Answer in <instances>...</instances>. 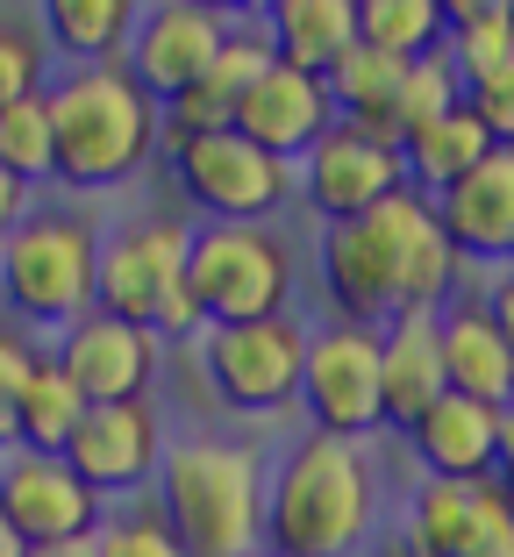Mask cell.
I'll return each mask as SVG.
<instances>
[{
    "instance_id": "6",
    "label": "cell",
    "mask_w": 514,
    "mask_h": 557,
    "mask_svg": "<svg viewBox=\"0 0 514 557\" xmlns=\"http://www.w3.org/2000/svg\"><path fill=\"white\" fill-rule=\"evenodd\" d=\"M186 294L200 308V329L286 314L293 308V250L272 222H193Z\"/></svg>"
},
{
    "instance_id": "3",
    "label": "cell",
    "mask_w": 514,
    "mask_h": 557,
    "mask_svg": "<svg viewBox=\"0 0 514 557\" xmlns=\"http://www.w3.org/2000/svg\"><path fill=\"white\" fill-rule=\"evenodd\" d=\"M50 136H58V180L72 194H108L136 180L165 150V108L115 65H65V79L43 86Z\"/></svg>"
},
{
    "instance_id": "20",
    "label": "cell",
    "mask_w": 514,
    "mask_h": 557,
    "mask_svg": "<svg viewBox=\"0 0 514 557\" xmlns=\"http://www.w3.org/2000/svg\"><path fill=\"white\" fill-rule=\"evenodd\" d=\"M408 450H415L422 479H493L500 465V408L472 394L429 400V414L408 422Z\"/></svg>"
},
{
    "instance_id": "23",
    "label": "cell",
    "mask_w": 514,
    "mask_h": 557,
    "mask_svg": "<svg viewBox=\"0 0 514 557\" xmlns=\"http://www.w3.org/2000/svg\"><path fill=\"white\" fill-rule=\"evenodd\" d=\"M265 36L279 50V65H300V72H322L329 79L350 50H358V0H272Z\"/></svg>"
},
{
    "instance_id": "17",
    "label": "cell",
    "mask_w": 514,
    "mask_h": 557,
    "mask_svg": "<svg viewBox=\"0 0 514 557\" xmlns=\"http://www.w3.org/2000/svg\"><path fill=\"white\" fill-rule=\"evenodd\" d=\"M429 200L465 264H514V144H493L465 180Z\"/></svg>"
},
{
    "instance_id": "41",
    "label": "cell",
    "mask_w": 514,
    "mask_h": 557,
    "mask_svg": "<svg viewBox=\"0 0 514 557\" xmlns=\"http://www.w3.org/2000/svg\"><path fill=\"white\" fill-rule=\"evenodd\" d=\"M200 8H215V15H229V22H243V15H265L272 0H200Z\"/></svg>"
},
{
    "instance_id": "19",
    "label": "cell",
    "mask_w": 514,
    "mask_h": 557,
    "mask_svg": "<svg viewBox=\"0 0 514 557\" xmlns=\"http://www.w3.org/2000/svg\"><path fill=\"white\" fill-rule=\"evenodd\" d=\"M450 394L443 379V336H436V314H386L379 322V422L408 436L415 414H429V400Z\"/></svg>"
},
{
    "instance_id": "8",
    "label": "cell",
    "mask_w": 514,
    "mask_h": 557,
    "mask_svg": "<svg viewBox=\"0 0 514 557\" xmlns=\"http://www.w3.org/2000/svg\"><path fill=\"white\" fill-rule=\"evenodd\" d=\"M172 180L179 200L200 222H272L293 200V164L258 150L236 129H208V136H165Z\"/></svg>"
},
{
    "instance_id": "38",
    "label": "cell",
    "mask_w": 514,
    "mask_h": 557,
    "mask_svg": "<svg viewBox=\"0 0 514 557\" xmlns=\"http://www.w3.org/2000/svg\"><path fill=\"white\" fill-rule=\"evenodd\" d=\"M22 214H29V186H22L15 172H8V164H0V236L15 230Z\"/></svg>"
},
{
    "instance_id": "39",
    "label": "cell",
    "mask_w": 514,
    "mask_h": 557,
    "mask_svg": "<svg viewBox=\"0 0 514 557\" xmlns=\"http://www.w3.org/2000/svg\"><path fill=\"white\" fill-rule=\"evenodd\" d=\"M500 8H514V0H436L443 29H457V22H479V15H500Z\"/></svg>"
},
{
    "instance_id": "29",
    "label": "cell",
    "mask_w": 514,
    "mask_h": 557,
    "mask_svg": "<svg viewBox=\"0 0 514 557\" xmlns=\"http://www.w3.org/2000/svg\"><path fill=\"white\" fill-rule=\"evenodd\" d=\"M0 164H8L29 194L58 180V136H50V100L43 94L0 108Z\"/></svg>"
},
{
    "instance_id": "14",
    "label": "cell",
    "mask_w": 514,
    "mask_h": 557,
    "mask_svg": "<svg viewBox=\"0 0 514 557\" xmlns=\"http://www.w3.org/2000/svg\"><path fill=\"white\" fill-rule=\"evenodd\" d=\"M293 186L322 222H358L365 208H379L386 194L408 186V164H400V144H379V136L336 122V129L293 164Z\"/></svg>"
},
{
    "instance_id": "28",
    "label": "cell",
    "mask_w": 514,
    "mask_h": 557,
    "mask_svg": "<svg viewBox=\"0 0 514 557\" xmlns=\"http://www.w3.org/2000/svg\"><path fill=\"white\" fill-rule=\"evenodd\" d=\"M443 50H450V65H457V79H465V94L514 86V8L443 29Z\"/></svg>"
},
{
    "instance_id": "26",
    "label": "cell",
    "mask_w": 514,
    "mask_h": 557,
    "mask_svg": "<svg viewBox=\"0 0 514 557\" xmlns=\"http://www.w3.org/2000/svg\"><path fill=\"white\" fill-rule=\"evenodd\" d=\"M486 150H493V136H486V122L472 115V100H457L450 115H436V122H422V129L400 136V164H408V186H415V194L457 186Z\"/></svg>"
},
{
    "instance_id": "12",
    "label": "cell",
    "mask_w": 514,
    "mask_h": 557,
    "mask_svg": "<svg viewBox=\"0 0 514 557\" xmlns=\"http://www.w3.org/2000/svg\"><path fill=\"white\" fill-rule=\"evenodd\" d=\"M229 29L236 22L215 15V8H200V0H143V15H136L129 44H122V72L165 108V100H179L200 72L215 65V50Z\"/></svg>"
},
{
    "instance_id": "34",
    "label": "cell",
    "mask_w": 514,
    "mask_h": 557,
    "mask_svg": "<svg viewBox=\"0 0 514 557\" xmlns=\"http://www.w3.org/2000/svg\"><path fill=\"white\" fill-rule=\"evenodd\" d=\"M36 350L43 344H36L29 329L0 314V450H15V394H22V379H29Z\"/></svg>"
},
{
    "instance_id": "5",
    "label": "cell",
    "mask_w": 514,
    "mask_h": 557,
    "mask_svg": "<svg viewBox=\"0 0 514 557\" xmlns=\"http://www.w3.org/2000/svg\"><path fill=\"white\" fill-rule=\"evenodd\" d=\"M186 214H136L115 236H100V272H93V308L115 322L150 329L158 344L200 336V308L186 294Z\"/></svg>"
},
{
    "instance_id": "10",
    "label": "cell",
    "mask_w": 514,
    "mask_h": 557,
    "mask_svg": "<svg viewBox=\"0 0 514 557\" xmlns=\"http://www.w3.org/2000/svg\"><path fill=\"white\" fill-rule=\"evenodd\" d=\"M372 230V244H379L386 258V278H393V314H443L450 300H457V286H465V258H457V244L443 236V222H436V200L415 194V186H400V194H386L379 208L358 214Z\"/></svg>"
},
{
    "instance_id": "25",
    "label": "cell",
    "mask_w": 514,
    "mask_h": 557,
    "mask_svg": "<svg viewBox=\"0 0 514 557\" xmlns=\"http://www.w3.org/2000/svg\"><path fill=\"white\" fill-rule=\"evenodd\" d=\"M400 79H408V58H386V50L358 44L343 65L329 72L336 122L379 136V144H400Z\"/></svg>"
},
{
    "instance_id": "11",
    "label": "cell",
    "mask_w": 514,
    "mask_h": 557,
    "mask_svg": "<svg viewBox=\"0 0 514 557\" xmlns=\"http://www.w3.org/2000/svg\"><path fill=\"white\" fill-rule=\"evenodd\" d=\"M0 515L29 550H65L108 522V500L50 450H0Z\"/></svg>"
},
{
    "instance_id": "33",
    "label": "cell",
    "mask_w": 514,
    "mask_h": 557,
    "mask_svg": "<svg viewBox=\"0 0 514 557\" xmlns=\"http://www.w3.org/2000/svg\"><path fill=\"white\" fill-rule=\"evenodd\" d=\"M50 86V44L36 22L22 15H0V108L8 100H29Z\"/></svg>"
},
{
    "instance_id": "27",
    "label": "cell",
    "mask_w": 514,
    "mask_h": 557,
    "mask_svg": "<svg viewBox=\"0 0 514 557\" xmlns=\"http://www.w3.org/2000/svg\"><path fill=\"white\" fill-rule=\"evenodd\" d=\"M79 414H86V400L65 379V364L50 358V350H36L29 379H22V394H15V450H50V458H65Z\"/></svg>"
},
{
    "instance_id": "37",
    "label": "cell",
    "mask_w": 514,
    "mask_h": 557,
    "mask_svg": "<svg viewBox=\"0 0 514 557\" xmlns=\"http://www.w3.org/2000/svg\"><path fill=\"white\" fill-rule=\"evenodd\" d=\"M479 308L493 314V329L514 344V264H500V272H493V286H486V300H479Z\"/></svg>"
},
{
    "instance_id": "42",
    "label": "cell",
    "mask_w": 514,
    "mask_h": 557,
    "mask_svg": "<svg viewBox=\"0 0 514 557\" xmlns=\"http://www.w3.org/2000/svg\"><path fill=\"white\" fill-rule=\"evenodd\" d=\"M0 557H29V543H22L15 529H8V515H0Z\"/></svg>"
},
{
    "instance_id": "13",
    "label": "cell",
    "mask_w": 514,
    "mask_h": 557,
    "mask_svg": "<svg viewBox=\"0 0 514 557\" xmlns=\"http://www.w3.org/2000/svg\"><path fill=\"white\" fill-rule=\"evenodd\" d=\"M165 443L172 436L150 400H93L65 443V465L100 500H115V493H150V479L165 465Z\"/></svg>"
},
{
    "instance_id": "30",
    "label": "cell",
    "mask_w": 514,
    "mask_h": 557,
    "mask_svg": "<svg viewBox=\"0 0 514 557\" xmlns=\"http://www.w3.org/2000/svg\"><path fill=\"white\" fill-rule=\"evenodd\" d=\"M358 44L386 50V58H422L443 44V15H436V0H358Z\"/></svg>"
},
{
    "instance_id": "22",
    "label": "cell",
    "mask_w": 514,
    "mask_h": 557,
    "mask_svg": "<svg viewBox=\"0 0 514 557\" xmlns=\"http://www.w3.org/2000/svg\"><path fill=\"white\" fill-rule=\"evenodd\" d=\"M315 272H322V294H329V308L343 322H386L393 314V278H386V258H379L365 222H322Z\"/></svg>"
},
{
    "instance_id": "18",
    "label": "cell",
    "mask_w": 514,
    "mask_h": 557,
    "mask_svg": "<svg viewBox=\"0 0 514 557\" xmlns=\"http://www.w3.org/2000/svg\"><path fill=\"white\" fill-rule=\"evenodd\" d=\"M272 36L265 22H236L229 36H222L215 65L200 72L193 86H186L179 100H165V136H208V129H236V108H243V94L272 72Z\"/></svg>"
},
{
    "instance_id": "16",
    "label": "cell",
    "mask_w": 514,
    "mask_h": 557,
    "mask_svg": "<svg viewBox=\"0 0 514 557\" xmlns=\"http://www.w3.org/2000/svg\"><path fill=\"white\" fill-rule=\"evenodd\" d=\"M329 129H336L329 79H322V72H300V65H279V58H272V72L250 86L243 108H236V136H250L258 150H272V158H286V164H300Z\"/></svg>"
},
{
    "instance_id": "1",
    "label": "cell",
    "mask_w": 514,
    "mask_h": 557,
    "mask_svg": "<svg viewBox=\"0 0 514 557\" xmlns=\"http://www.w3.org/2000/svg\"><path fill=\"white\" fill-rule=\"evenodd\" d=\"M150 500L186 557H265V450L250 436H172Z\"/></svg>"
},
{
    "instance_id": "32",
    "label": "cell",
    "mask_w": 514,
    "mask_h": 557,
    "mask_svg": "<svg viewBox=\"0 0 514 557\" xmlns=\"http://www.w3.org/2000/svg\"><path fill=\"white\" fill-rule=\"evenodd\" d=\"M86 557H186V550H179V536L165 529L158 500H136V508L108 515V522L86 536Z\"/></svg>"
},
{
    "instance_id": "36",
    "label": "cell",
    "mask_w": 514,
    "mask_h": 557,
    "mask_svg": "<svg viewBox=\"0 0 514 557\" xmlns=\"http://www.w3.org/2000/svg\"><path fill=\"white\" fill-rule=\"evenodd\" d=\"M472 115L486 122V136L493 144H514V86H493V94H465Z\"/></svg>"
},
{
    "instance_id": "15",
    "label": "cell",
    "mask_w": 514,
    "mask_h": 557,
    "mask_svg": "<svg viewBox=\"0 0 514 557\" xmlns=\"http://www.w3.org/2000/svg\"><path fill=\"white\" fill-rule=\"evenodd\" d=\"M50 358L65 364V379L79 386V400H150V379H158V336L115 314H79L72 329H58Z\"/></svg>"
},
{
    "instance_id": "9",
    "label": "cell",
    "mask_w": 514,
    "mask_h": 557,
    "mask_svg": "<svg viewBox=\"0 0 514 557\" xmlns=\"http://www.w3.org/2000/svg\"><path fill=\"white\" fill-rule=\"evenodd\" d=\"M315 436H372L379 422V322H343L329 314L308 329V364H300V400H293Z\"/></svg>"
},
{
    "instance_id": "21",
    "label": "cell",
    "mask_w": 514,
    "mask_h": 557,
    "mask_svg": "<svg viewBox=\"0 0 514 557\" xmlns=\"http://www.w3.org/2000/svg\"><path fill=\"white\" fill-rule=\"evenodd\" d=\"M436 336H443L450 394H472V400L507 414L514 408V344L493 329V314H486L479 300H450V308L436 314Z\"/></svg>"
},
{
    "instance_id": "24",
    "label": "cell",
    "mask_w": 514,
    "mask_h": 557,
    "mask_svg": "<svg viewBox=\"0 0 514 557\" xmlns=\"http://www.w3.org/2000/svg\"><path fill=\"white\" fill-rule=\"evenodd\" d=\"M143 0H36V29L65 65H115Z\"/></svg>"
},
{
    "instance_id": "35",
    "label": "cell",
    "mask_w": 514,
    "mask_h": 557,
    "mask_svg": "<svg viewBox=\"0 0 514 557\" xmlns=\"http://www.w3.org/2000/svg\"><path fill=\"white\" fill-rule=\"evenodd\" d=\"M457 557H514V500L500 493V479L486 486V508H479V522H472Z\"/></svg>"
},
{
    "instance_id": "31",
    "label": "cell",
    "mask_w": 514,
    "mask_h": 557,
    "mask_svg": "<svg viewBox=\"0 0 514 557\" xmlns=\"http://www.w3.org/2000/svg\"><path fill=\"white\" fill-rule=\"evenodd\" d=\"M465 100V79H457V65H450V50H422V58H408V79H400V136L422 129V122L450 115Z\"/></svg>"
},
{
    "instance_id": "40",
    "label": "cell",
    "mask_w": 514,
    "mask_h": 557,
    "mask_svg": "<svg viewBox=\"0 0 514 557\" xmlns=\"http://www.w3.org/2000/svg\"><path fill=\"white\" fill-rule=\"evenodd\" d=\"M493 479H500V493L514 500V408L500 414V465H493Z\"/></svg>"
},
{
    "instance_id": "4",
    "label": "cell",
    "mask_w": 514,
    "mask_h": 557,
    "mask_svg": "<svg viewBox=\"0 0 514 557\" xmlns=\"http://www.w3.org/2000/svg\"><path fill=\"white\" fill-rule=\"evenodd\" d=\"M93 272H100V230L86 208H29L0 236V314L36 329H72L93 314Z\"/></svg>"
},
{
    "instance_id": "2",
    "label": "cell",
    "mask_w": 514,
    "mask_h": 557,
    "mask_svg": "<svg viewBox=\"0 0 514 557\" xmlns=\"http://www.w3.org/2000/svg\"><path fill=\"white\" fill-rule=\"evenodd\" d=\"M379 522V472L343 436H300L265 472V557H358Z\"/></svg>"
},
{
    "instance_id": "44",
    "label": "cell",
    "mask_w": 514,
    "mask_h": 557,
    "mask_svg": "<svg viewBox=\"0 0 514 557\" xmlns=\"http://www.w3.org/2000/svg\"><path fill=\"white\" fill-rule=\"evenodd\" d=\"M372 557H408V543L393 536V543H379V550H372Z\"/></svg>"
},
{
    "instance_id": "43",
    "label": "cell",
    "mask_w": 514,
    "mask_h": 557,
    "mask_svg": "<svg viewBox=\"0 0 514 557\" xmlns=\"http://www.w3.org/2000/svg\"><path fill=\"white\" fill-rule=\"evenodd\" d=\"M29 557H86V543H65V550H29Z\"/></svg>"
},
{
    "instance_id": "7",
    "label": "cell",
    "mask_w": 514,
    "mask_h": 557,
    "mask_svg": "<svg viewBox=\"0 0 514 557\" xmlns=\"http://www.w3.org/2000/svg\"><path fill=\"white\" fill-rule=\"evenodd\" d=\"M308 329L293 308L265 314V322H215L200 329V372L215 386V400L229 414H286L300 400V364H308Z\"/></svg>"
}]
</instances>
